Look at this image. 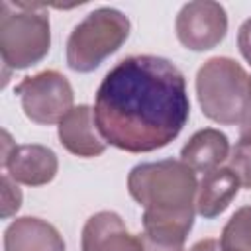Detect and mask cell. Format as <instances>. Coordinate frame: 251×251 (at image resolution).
<instances>
[{
	"label": "cell",
	"mask_w": 251,
	"mask_h": 251,
	"mask_svg": "<svg viewBox=\"0 0 251 251\" xmlns=\"http://www.w3.org/2000/svg\"><path fill=\"white\" fill-rule=\"evenodd\" d=\"M237 47H239L243 59L251 65V18L245 20L237 31Z\"/></svg>",
	"instance_id": "cell-18"
},
{
	"label": "cell",
	"mask_w": 251,
	"mask_h": 251,
	"mask_svg": "<svg viewBox=\"0 0 251 251\" xmlns=\"http://www.w3.org/2000/svg\"><path fill=\"white\" fill-rule=\"evenodd\" d=\"M59 141L69 153L84 159L102 155L108 145L98 131L94 110L86 104L75 106L59 122Z\"/></svg>",
	"instance_id": "cell-10"
},
{
	"label": "cell",
	"mask_w": 251,
	"mask_h": 251,
	"mask_svg": "<svg viewBox=\"0 0 251 251\" xmlns=\"http://www.w3.org/2000/svg\"><path fill=\"white\" fill-rule=\"evenodd\" d=\"M127 190L143 208V233L155 239L184 243L194 224L198 178L182 161L163 159L135 165Z\"/></svg>",
	"instance_id": "cell-2"
},
{
	"label": "cell",
	"mask_w": 251,
	"mask_h": 251,
	"mask_svg": "<svg viewBox=\"0 0 251 251\" xmlns=\"http://www.w3.org/2000/svg\"><path fill=\"white\" fill-rule=\"evenodd\" d=\"M247 71L229 57H212L196 73V96L202 114L222 126H239L249 106Z\"/></svg>",
	"instance_id": "cell-3"
},
{
	"label": "cell",
	"mask_w": 251,
	"mask_h": 251,
	"mask_svg": "<svg viewBox=\"0 0 251 251\" xmlns=\"http://www.w3.org/2000/svg\"><path fill=\"white\" fill-rule=\"evenodd\" d=\"M220 251H227V249H224V247H222V249H220Z\"/></svg>",
	"instance_id": "cell-22"
},
{
	"label": "cell",
	"mask_w": 251,
	"mask_h": 251,
	"mask_svg": "<svg viewBox=\"0 0 251 251\" xmlns=\"http://www.w3.org/2000/svg\"><path fill=\"white\" fill-rule=\"evenodd\" d=\"M2 218H10L22 206V192L18 182H14L6 173L2 175Z\"/></svg>",
	"instance_id": "cell-16"
},
{
	"label": "cell",
	"mask_w": 251,
	"mask_h": 251,
	"mask_svg": "<svg viewBox=\"0 0 251 251\" xmlns=\"http://www.w3.org/2000/svg\"><path fill=\"white\" fill-rule=\"evenodd\" d=\"M129 18L116 8H96L75 25L67 39V65L76 73H90L116 53L129 37Z\"/></svg>",
	"instance_id": "cell-5"
},
{
	"label": "cell",
	"mask_w": 251,
	"mask_h": 251,
	"mask_svg": "<svg viewBox=\"0 0 251 251\" xmlns=\"http://www.w3.org/2000/svg\"><path fill=\"white\" fill-rule=\"evenodd\" d=\"M239 137L241 139H251V114L245 112L241 124H239Z\"/></svg>",
	"instance_id": "cell-20"
},
{
	"label": "cell",
	"mask_w": 251,
	"mask_h": 251,
	"mask_svg": "<svg viewBox=\"0 0 251 251\" xmlns=\"http://www.w3.org/2000/svg\"><path fill=\"white\" fill-rule=\"evenodd\" d=\"M229 157V139L216 127L198 129L180 149V161L194 173H210Z\"/></svg>",
	"instance_id": "cell-13"
},
{
	"label": "cell",
	"mask_w": 251,
	"mask_h": 251,
	"mask_svg": "<svg viewBox=\"0 0 251 251\" xmlns=\"http://www.w3.org/2000/svg\"><path fill=\"white\" fill-rule=\"evenodd\" d=\"M4 251H65V241L53 224L22 216L6 227Z\"/></svg>",
	"instance_id": "cell-11"
},
{
	"label": "cell",
	"mask_w": 251,
	"mask_h": 251,
	"mask_svg": "<svg viewBox=\"0 0 251 251\" xmlns=\"http://www.w3.org/2000/svg\"><path fill=\"white\" fill-rule=\"evenodd\" d=\"M229 169L239 178V184L251 190V139H241L229 151Z\"/></svg>",
	"instance_id": "cell-15"
},
{
	"label": "cell",
	"mask_w": 251,
	"mask_h": 251,
	"mask_svg": "<svg viewBox=\"0 0 251 251\" xmlns=\"http://www.w3.org/2000/svg\"><path fill=\"white\" fill-rule=\"evenodd\" d=\"M80 251H143L141 235L127 231L124 220L110 210L90 216L80 233Z\"/></svg>",
	"instance_id": "cell-9"
},
{
	"label": "cell",
	"mask_w": 251,
	"mask_h": 251,
	"mask_svg": "<svg viewBox=\"0 0 251 251\" xmlns=\"http://www.w3.org/2000/svg\"><path fill=\"white\" fill-rule=\"evenodd\" d=\"M249 88H251V82H249ZM247 112L251 114V90H249V106H247Z\"/></svg>",
	"instance_id": "cell-21"
},
{
	"label": "cell",
	"mask_w": 251,
	"mask_h": 251,
	"mask_svg": "<svg viewBox=\"0 0 251 251\" xmlns=\"http://www.w3.org/2000/svg\"><path fill=\"white\" fill-rule=\"evenodd\" d=\"M178 41L190 51H208L220 45L227 33V14L222 4L212 0L188 2L180 8L175 22Z\"/></svg>",
	"instance_id": "cell-7"
},
{
	"label": "cell",
	"mask_w": 251,
	"mask_h": 251,
	"mask_svg": "<svg viewBox=\"0 0 251 251\" xmlns=\"http://www.w3.org/2000/svg\"><path fill=\"white\" fill-rule=\"evenodd\" d=\"M239 186V178L229 167H218L206 173L198 182L196 212L206 220L218 218L237 196Z\"/></svg>",
	"instance_id": "cell-12"
},
{
	"label": "cell",
	"mask_w": 251,
	"mask_h": 251,
	"mask_svg": "<svg viewBox=\"0 0 251 251\" xmlns=\"http://www.w3.org/2000/svg\"><path fill=\"white\" fill-rule=\"evenodd\" d=\"M190 116L186 78L169 59L131 55L102 78L94 118L106 143L127 153H149L178 137Z\"/></svg>",
	"instance_id": "cell-1"
},
{
	"label": "cell",
	"mask_w": 251,
	"mask_h": 251,
	"mask_svg": "<svg viewBox=\"0 0 251 251\" xmlns=\"http://www.w3.org/2000/svg\"><path fill=\"white\" fill-rule=\"evenodd\" d=\"M4 137L2 169L14 182L25 186H43L57 176L59 159L53 149L39 143L14 145L6 131Z\"/></svg>",
	"instance_id": "cell-8"
},
{
	"label": "cell",
	"mask_w": 251,
	"mask_h": 251,
	"mask_svg": "<svg viewBox=\"0 0 251 251\" xmlns=\"http://www.w3.org/2000/svg\"><path fill=\"white\" fill-rule=\"evenodd\" d=\"M143 241V251H184V243H173V241H163L149 237L147 233H139Z\"/></svg>",
	"instance_id": "cell-17"
},
{
	"label": "cell",
	"mask_w": 251,
	"mask_h": 251,
	"mask_svg": "<svg viewBox=\"0 0 251 251\" xmlns=\"http://www.w3.org/2000/svg\"><path fill=\"white\" fill-rule=\"evenodd\" d=\"M22 110L33 124L53 126L59 124L75 106L73 86L65 75L55 69L41 71L33 76H24L16 84Z\"/></svg>",
	"instance_id": "cell-6"
},
{
	"label": "cell",
	"mask_w": 251,
	"mask_h": 251,
	"mask_svg": "<svg viewBox=\"0 0 251 251\" xmlns=\"http://www.w3.org/2000/svg\"><path fill=\"white\" fill-rule=\"evenodd\" d=\"M220 243L227 251H251V206L239 208L227 220Z\"/></svg>",
	"instance_id": "cell-14"
},
{
	"label": "cell",
	"mask_w": 251,
	"mask_h": 251,
	"mask_svg": "<svg viewBox=\"0 0 251 251\" xmlns=\"http://www.w3.org/2000/svg\"><path fill=\"white\" fill-rule=\"evenodd\" d=\"M51 47L49 16L41 4H0V55L6 69L37 65Z\"/></svg>",
	"instance_id": "cell-4"
},
{
	"label": "cell",
	"mask_w": 251,
	"mask_h": 251,
	"mask_svg": "<svg viewBox=\"0 0 251 251\" xmlns=\"http://www.w3.org/2000/svg\"><path fill=\"white\" fill-rule=\"evenodd\" d=\"M220 249H222L220 239L208 237V239H200V241H196L188 251H220Z\"/></svg>",
	"instance_id": "cell-19"
}]
</instances>
